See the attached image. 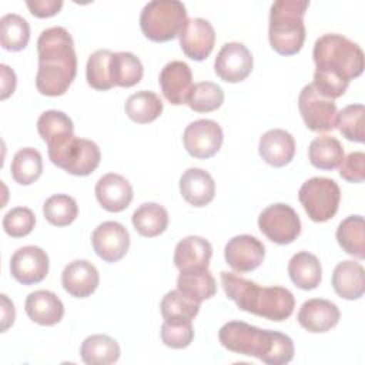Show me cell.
I'll return each mask as SVG.
<instances>
[{"label":"cell","mask_w":365,"mask_h":365,"mask_svg":"<svg viewBox=\"0 0 365 365\" xmlns=\"http://www.w3.org/2000/svg\"><path fill=\"white\" fill-rule=\"evenodd\" d=\"M143 73V63L135 54L130 51L113 53L110 60V77L114 86H135L141 80Z\"/></svg>","instance_id":"32"},{"label":"cell","mask_w":365,"mask_h":365,"mask_svg":"<svg viewBox=\"0 0 365 365\" xmlns=\"http://www.w3.org/2000/svg\"><path fill=\"white\" fill-rule=\"evenodd\" d=\"M336 240L341 248L356 258L365 257V237H364V217L349 215L342 220L336 228Z\"/></svg>","instance_id":"35"},{"label":"cell","mask_w":365,"mask_h":365,"mask_svg":"<svg viewBox=\"0 0 365 365\" xmlns=\"http://www.w3.org/2000/svg\"><path fill=\"white\" fill-rule=\"evenodd\" d=\"M131 221L140 235L151 238L165 231L168 225V212L157 202H144L133 212Z\"/></svg>","instance_id":"30"},{"label":"cell","mask_w":365,"mask_h":365,"mask_svg":"<svg viewBox=\"0 0 365 365\" xmlns=\"http://www.w3.org/2000/svg\"><path fill=\"white\" fill-rule=\"evenodd\" d=\"M91 244L96 254L106 262L121 259L130 247V234L127 228L117 221H104L94 228Z\"/></svg>","instance_id":"14"},{"label":"cell","mask_w":365,"mask_h":365,"mask_svg":"<svg viewBox=\"0 0 365 365\" xmlns=\"http://www.w3.org/2000/svg\"><path fill=\"white\" fill-rule=\"evenodd\" d=\"M98 282V271L87 259H74L68 262L61 272L63 288L76 298L90 297L97 289Z\"/></svg>","instance_id":"21"},{"label":"cell","mask_w":365,"mask_h":365,"mask_svg":"<svg viewBox=\"0 0 365 365\" xmlns=\"http://www.w3.org/2000/svg\"><path fill=\"white\" fill-rule=\"evenodd\" d=\"M36 224L34 212L27 207H14L3 217V228L7 235L21 238L30 234Z\"/></svg>","instance_id":"42"},{"label":"cell","mask_w":365,"mask_h":365,"mask_svg":"<svg viewBox=\"0 0 365 365\" xmlns=\"http://www.w3.org/2000/svg\"><path fill=\"white\" fill-rule=\"evenodd\" d=\"M113 51L107 48H101L94 51L86 66V78L88 86H91L96 90H110L114 87L111 77H110V60H111Z\"/></svg>","instance_id":"40"},{"label":"cell","mask_w":365,"mask_h":365,"mask_svg":"<svg viewBox=\"0 0 365 365\" xmlns=\"http://www.w3.org/2000/svg\"><path fill=\"white\" fill-rule=\"evenodd\" d=\"M124 110L134 123L147 124L160 117L163 101L154 91L140 90L127 98Z\"/></svg>","instance_id":"33"},{"label":"cell","mask_w":365,"mask_h":365,"mask_svg":"<svg viewBox=\"0 0 365 365\" xmlns=\"http://www.w3.org/2000/svg\"><path fill=\"white\" fill-rule=\"evenodd\" d=\"M221 284L227 297L242 311L277 322L285 321L294 312L295 298L288 288L261 287L228 271L221 272Z\"/></svg>","instance_id":"4"},{"label":"cell","mask_w":365,"mask_h":365,"mask_svg":"<svg viewBox=\"0 0 365 365\" xmlns=\"http://www.w3.org/2000/svg\"><path fill=\"white\" fill-rule=\"evenodd\" d=\"M37 131L47 144L48 157L54 165L76 138L71 118L58 110H47L41 113L37 120Z\"/></svg>","instance_id":"9"},{"label":"cell","mask_w":365,"mask_h":365,"mask_svg":"<svg viewBox=\"0 0 365 365\" xmlns=\"http://www.w3.org/2000/svg\"><path fill=\"white\" fill-rule=\"evenodd\" d=\"M258 227L269 241L285 245L299 235L301 220L291 205L275 202L262 210L258 217Z\"/></svg>","instance_id":"8"},{"label":"cell","mask_w":365,"mask_h":365,"mask_svg":"<svg viewBox=\"0 0 365 365\" xmlns=\"http://www.w3.org/2000/svg\"><path fill=\"white\" fill-rule=\"evenodd\" d=\"M24 309L33 322L46 327L58 324L64 315V305L61 299L48 289L30 292L26 298Z\"/></svg>","instance_id":"23"},{"label":"cell","mask_w":365,"mask_h":365,"mask_svg":"<svg viewBox=\"0 0 365 365\" xmlns=\"http://www.w3.org/2000/svg\"><path fill=\"white\" fill-rule=\"evenodd\" d=\"M30 13L36 17H50L58 13L63 6L61 0H27L26 1Z\"/></svg>","instance_id":"45"},{"label":"cell","mask_w":365,"mask_h":365,"mask_svg":"<svg viewBox=\"0 0 365 365\" xmlns=\"http://www.w3.org/2000/svg\"><path fill=\"white\" fill-rule=\"evenodd\" d=\"M341 318L338 307L324 298H311L305 301L297 315L299 325L312 334L327 332L334 328Z\"/></svg>","instance_id":"19"},{"label":"cell","mask_w":365,"mask_h":365,"mask_svg":"<svg viewBox=\"0 0 365 365\" xmlns=\"http://www.w3.org/2000/svg\"><path fill=\"white\" fill-rule=\"evenodd\" d=\"M344 157L342 144L332 135H319L309 143L308 158L311 164L319 170H334L339 167Z\"/></svg>","instance_id":"29"},{"label":"cell","mask_w":365,"mask_h":365,"mask_svg":"<svg viewBox=\"0 0 365 365\" xmlns=\"http://www.w3.org/2000/svg\"><path fill=\"white\" fill-rule=\"evenodd\" d=\"M339 175L348 182H362L365 178V154L352 151L344 157L339 165Z\"/></svg>","instance_id":"44"},{"label":"cell","mask_w":365,"mask_h":365,"mask_svg":"<svg viewBox=\"0 0 365 365\" xmlns=\"http://www.w3.org/2000/svg\"><path fill=\"white\" fill-rule=\"evenodd\" d=\"M180 192L188 204L204 207L210 204L215 195V181L208 171L191 167L180 177Z\"/></svg>","instance_id":"25"},{"label":"cell","mask_w":365,"mask_h":365,"mask_svg":"<svg viewBox=\"0 0 365 365\" xmlns=\"http://www.w3.org/2000/svg\"><path fill=\"white\" fill-rule=\"evenodd\" d=\"M308 6L307 0H275L271 4L268 38L277 53L292 56L301 50L305 40L304 14Z\"/></svg>","instance_id":"5"},{"label":"cell","mask_w":365,"mask_h":365,"mask_svg":"<svg viewBox=\"0 0 365 365\" xmlns=\"http://www.w3.org/2000/svg\"><path fill=\"white\" fill-rule=\"evenodd\" d=\"M212 255L208 240L200 235H188L178 241L174 250V264L180 272L207 269Z\"/></svg>","instance_id":"22"},{"label":"cell","mask_w":365,"mask_h":365,"mask_svg":"<svg viewBox=\"0 0 365 365\" xmlns=\"http://www.w3.org/2000/svg\"><path fill=\"white\" fill-rule=\"evenodd\" d=\"M10 171L16 182L21 185L33 184L43 171L41 154L33 147L20 148L11 160Z\"/></svg>","instance_id":"34"},{"label":"cell","mask_w":365,"mask_h":365,"mask_svg":"<svg viewBox=\"0 0 365 365\" xmlns=\"http://www.w3.org/2000/svg\"><path fill=\"white\" fill-rule=\"evenodd\" d=\"M288 275L291 281L301 289H314L322 278L321 262L317 255L308 251L294 254L288 262Z\"/></svg>","instance_id":"27"},{"label":"cell","mask_w":365,"mask_h":365,"mask_svg":"<svg viewBox=\"0 0 365 365\" xmlns=\"http://www.w3.org/2000/svg\"><path fill=\"white\" fill-rule=\"evenodd\" d=\"M252 54L248 47L240 41L225 43L217 53L214 61L215 74L227 83L245 80L252 71Z\"/></svg>","instance_id":"13"},{"label":"cell","mask_w":365,"mask_h":365,"mask_svg":"<svg viewBox=\"0 0 365 365\" xmlns=\"http://www.w3.org/2000/svg\"><path fill=\"white\" fill-rule=\"evenodd\" d=\"M298 198L312 221L325 222L338 211L341 190L332 178L312 177L301 185Z\"/></svg>","instance_id":"7"},{"label":"cell","mask_w":365,"mask_h":365,"mask_svg":"<svg viewBox=\"0 0 365 365\" xmlns=\"http://www.w3.org/2000/svg\"><path fill=\"white\" fill-rule=\"evenodd\" d=\"M224 101L222 88L212 81H200L192 84L185 104L197 113H208L221 107Z\"/></svg>","instance_id":"38"},{"label":"cell","mask_w":365,"mask_h":365,"mask_svg":"<svg viewBox=\"0 0 365 365\" xmlns=\"http://www.w3.org/2000/svg\"><path fill=\"white\" fill-rule=\"evenodd\" d=\"M315 63L314 88L327 98L341 97L351 80L364 71L362 48L342 34L327 33L317 38L312 50Z\"/></svg>","instance_id":"1"},{"label":"cell","mask_w":365,"mask_h":365,"mask_svg":"<svg viewBox=\"0 0 365 365\" xmlns=\"http://www.w3.org/2000/svg\"><path fill=\"white\" fill-rule=\"evenodd\" d=\"M178 37L184 54L195 61L207 58L215 43L214 27L208 20L202 17L187 19V23Z\"/></svg>","instance_id":"16"},{"label":"cell","mask_w":365,"mask_h":365,"mask_svg":"<svg viewBox=\"0 0 365 365\" xmlns=\"http://www.w3.org/2000/svg\"><path fill=\"white\" fill-rule=\"evenodd\" d=\"M37 90L50 97L64 94L77 73V56L71 34L61 26L43 30L37 38Z\"/></svg>","instance_id":"2"},{"label":"cell","mask_w":365,"mask_h":365,"mask_svg":"<svg viewBox=\"0 0 365 365\" xmlns=\"http://www.w3.org/2000/svg\"><path fill=\"white\" fill-rule=\"evenodd\" d=\"M48 265L47 252L37 245L20 247L10 258L11 277L23 285L43 281L48 274Z\"/></svg>","instance_id":"12"},{"label":"cell","mask_w":365,"mask_h":365,"mask_svg":"<svg viewBox=\"0 0 365 365\" xmlns=\"http://www.w3.org/2000/svg\"><path fill=\"white\" fill-rule=\"evenodd\" d=\"M177 289L195 302L208 299L217 292V284L212 274L207 269L180 272L177 278Z\"/></svg>","instance_id":"31"},{"label":"cell","mask_w":365,"mask_h":365,"mask_svg":"<svg viewBox=\"0 0 365 365\" xmlns=\"http://www.w3.org/2000/svg\"><path fill=\"white\" fill-rule=\"evenodd\" d=\"M298 108L305 125L311 131H331L336 125V104L319 94L312 84L302 87L298 96Z\"/></svg>","instance_id":"10"},{"label":"cell","mask_w":365,"mask_h":365,"mask_svg":"<svg viewBox=\"0 0 365 365\" xmlns=\"http://www.w3.org/2000/svg\"><path fill=\"white\" fill-rule=\"evenodd\" d=\"M160 334L164 345L174 349L187 348L194 338L192 321H164Z\"/></svg>","instance_id":"43"},{"label":"cell","mask_w":365,"mask_h":365,"mask_svg":"<svg viewBox=\"0 0 365 365\" xmlns=\"http://www.w3.org/2000/svg\"><path fill=\"white\" fill-rule=\"evenodd\" d=\"M1 70V100H6L10 94H13L16 88V73L7 66V64H0Z\"/></svg>","instance_id":"46"},{"label":"cell","mask_w":365,"mask_h":365,"mask_svg":"<svg viewBox=\"0 0 365 365\" xmlns=\"http://www.w3.org/2000/svg\"><path fill=\"white\" fill-rule=\"evenodd\" d=\"M364 267L352 259L338 262L332 271L331 282L335 292L344 299H358L364 295Z\"/></svg>","instance_id":"26"},{"label":"cell","mask_w":365,"mask_h":365,"mask_svg":"<svg viewBox=\"0 0 365 365\" xmlns=\"http://www.w3.org/2000/svg\"><path fill=\"white\" fill-rule=\"evenodd\" d=\"M96 197L100 205L110 212L125 210L133 200V187L128 180L115 173H107L96 182Z\"/></svg>","instance_id":"20"},{"label":"cell","mask_w":365,"mask_h":365,"mask_svg":"<svg viewBox=\"0 0 365 365\" xmlns=\"http://www.w3.org/2000/svg\"><path fill=\"white\" fill-rule=\"evenodd\" d=\"M187 23V9L180 0H151L140 13V27L153 41L177 37Z\"/></svg>","instance_id":"6"},{"label":"cell","mask_w":365,"mask_h":365,"mask_svg":"<svg viewBox=\"0 0 365 365\" xmlns=\"http://www.w3.org/2000/svg\"><path fill=\"white\" fill-rule=\"evenodd\" d=\"M16 318V311L13 302L6 294H1V332H6L9 327L13 325Z\"/></svg>","instance_id":"47"},{"label":"cell","mask_w":365,"mask_h":365,"mask_svg":"<svg viewBox=\"0 0 365 365\" xmlns=\"http://www.w3.org/2000/svg\"><path fill=\"white\" fill-rule=\"evenodd\" d=\"M158 83L167 101L174 106L185 104L192 87L191 68L185 61L173 60L161 68Z\"/></svg>","instance_id":"18"},{"label":"cell","mask_w":365,"mask_h":365,"mask_svg":"<svg viewBox=\"0 0 365 365\" xmlns=\"http://www.w3.org/2000/svg\"><path fill=\"white\" fill-rule=\"evenodd\" d=\"M100 158L101 153L94 141L76 137L56 165L73 175H88L98 167Z\"/></svg>","instance_id":"17"},{"label":"cell","mask_w":365,"mask_h":365,"mask_svg":"<svg viewBox=\"0 0 365 365\" xmlns=\"http://www.w3.org/2000/svg\"><path fill=\"white\" fill-rule=\"evenodd\" d=\"M30 38V26L24 17L7 13L0 19V43L10 51L23 50Z\"/></svg>","instance_id":"36"},{"label":"cell","mask_w":365,"mask_h":365,"mask_svg":"<svg viewBox=\"0 0 365 365\" xmlns=\"http://www.w3.org/2000/svg\"><path fill=\"white\" fill-rule=\"evenodd\" d=\"M224 257L234 271L250 272L262 264L265 247L257 237L240 234L228 240L224 247Z\"/></svg>","instance_id":"15"},{"label":"cell","mask_w":365,"mask_h":365,"mask_svg":"<svg viewBox=\"0 0 365 365\" xmlns=\"http://www.w3.org/2000/svg\"><path fill=\"white\" fill-rule=\"evenodd\" d=\"M43 214L51 225L66 227L77 218L78 207L73 197L67 194H54L44 201Z\"/></svg>","instance_id":"39"},{"label":"cell","mask_w":365,"mask_h":365,"mask_svg":"<svg viewBox=\"0 0 365 365\" xmlns=\"http://www.w3.org/2000/svg\"><path fill=\"white\" fill-rule=\"evenodd\" d=\"M160 309L164 321H192L200 311V302L173 289L163 297Z\"/></svg>","instance_id":"37"},{"label":"cell","mask_w":365,"mask_h":365,"mask_svg":"<svg viewBox=\"0 0 365 365\" xmlns=\"http://www.w3.org/2000/svg\"><path fill=\"white\" fill-rule=\"evenodd\" d=\"M364 115H365L364 104H349L336 114L335 127H338V130L346 140L362 143L365 138Z\"/></svg>","instance_id":"41"},{"label":"cell","mask_w":365,"mask_h":365,"mask_svg":"<svg viewBox=\"0 0 365 365\" xmlns=\"http://www.w3.org/2000/svg\"><path fill=\"white\" fill-rule=\"evenodd\" d=\"M80 356L87 365H110L118 361L120 345L108 335H90L80 346Z\"/></svg>","instance_id":"28"},{"label":"cell","mask_w":365,"mask_h":365,"mask_svg":"<svg viewBox=\"0 0 365 365\" xmlns=\"http://www.w3.org/2000/svg\"><path fill=\"white\" fill-rule=\"evenodd\" d=\"M258 151L267 164L284 167L294 158L295 140L291 133L282 128H272L261 135Z\"/></svg>","instance_id":"24"},{"label":"cell","mask_w":365,"mask_h":365,"mask_svg":"<svg viewBox=\"0 0 365 365\" xmlns=\"http://www.w3.org/2000/svg\"><path fill=\"white\" fill-rule=\"evenodd\" d=\"M218 339L231 352L255 356L268 365H285L294 358L292 339L278 331L261 329L242 321L225 322L218 331Z\"/></svg>","instance_id":"3"},{"label":"cell","mask_w":365,"mask_h":365,"mask_svg":"<svg viewBox=\"0 0 365 365\" xmlns=\"http://www.w3.org/2000/svg\"><path fill=\"white\" fill-rule=\"evenodd\" d=\"M224 134L221 125L208 118L191 121L182 134V143L187 153L195 158H210L218 153L222 145Z\"/></svg>","instance_id":"11"}]
</instances>
